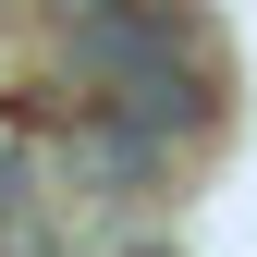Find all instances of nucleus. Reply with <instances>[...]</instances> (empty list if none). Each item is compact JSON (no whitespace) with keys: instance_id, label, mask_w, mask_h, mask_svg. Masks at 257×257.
<instances>
[{"instance_id":"f257e3e1","label":"nucleus","mask_w":257,"mask_h":257,"mask_svg":"<svg viewBox=\"0 0 257 257\" xmlns=\"http://www.w3.org/2000/svg\"><path fill=\"white\" fill-rule=\"evenodd\" d=\"M49 13H74V25H86V13H122V0H49Z\"/></svg>"},{"instance_id":"f03ea898","label":"nucleus","mask_w":257,"mask_h":257,"mask_svg":"<svg viewBox=\"0 0 257 257\" xmlns=\"http://www.w3.org/2000/svg\"><path fill=\"white\" fill-rule=\"evenodd\" d=\"M122 257H135V245H122Z\"/></svg>"}]
</instances>
